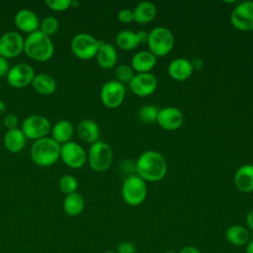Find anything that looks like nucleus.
I'll use <instances>...</instances> for the list:
<instances>
[{
    "label": "nucleus",
    "mask_w": 253,
    "mask_h": 253,
    "mask_svg": "<svg viewBox=\"0 0 253 253\" xmlns=\"http://www.w3.org/2000/svg\"><path fill=\"white\" fill-rule=\"evenodd\" d=\"M167 173V162L156 150L142 152L135 162V174L145 182H157Z\"/></svg>",
    "instance_id": "f257e3e1"
},
{
    "label": "nucleus",
    "mask_w": 253,
    "mask_h": 253,
    "mask_svg": "<svg viewBox=\"0 0 253 253\" xmlns=\"http://www.w3.org/2000/svg\"><path fill=\"white\" fill-rule=\"evenodd\" d=\"M24 52L33 60L47 61L53 56L54 44L50 37L38 30L29 34L25 39Z\"/></svg>",
    "instance_id": "f03ea898"
},
{
    "label": "nucleus",
    "mask_w": 253,
    "mask_h": 253,
    "mask_svg": "<svg viewBox=\"0 0 253 253\" xmlns=\"http://www.w3.org/2000/svg\"><path fill=\"white\" fill-rule=\"evenodd\" d=\"M60 147L52 137L45 136L35 140L31 147V158L35 164L41 167L53 165L60 158Z\"/></svg>",
    "instance_id": "7ed1b4c3"
},
{
    "label": "nucleus",
    "mask_w": 253,
    "mask_h": 253,
    "mask_svg": "<svg viewBox=\"0 0 253 253\" xmlns=\"http://www.w3.org/2000/svg\"><path fill=\"white\" fill-rule=\"evenodd\" d=\"M147 45L149 51L156 57L167 55L174 46V36L165 27H155L148 32Z\"/></svg>",
    "instance_id": "20e7f679"
},
{
    "label": "nucleus",
    "mask_w": 253,
    "mask_h": 253,
    "mask_svg": "<svg viewBox=\"0 0 253 253\" xmlns=\"http://www.w3.org/2000/svg\"><path fill=\"white\" fill-rule=\"evenodd\" d=\"M147 195L146 182L136 174L128 175L122 185L124 201L132 207L141 205Z\"/></svg>",
    "instance_id": "39448f33"
},
{
    "label": "nucleus",
    "mask_w": 253,
    "mask_h": 253,
    "mask_svg": "<svg viewBox=\"0 0 253 253\" xmlns=\"http://www.w3.org/2000/svg\"><path fill=\"white\" fill-rule=\"evenodd\" d=\"M87 161L90 168L96 172L108 170L113 162L111 146L102 140L92 143L87 152Z\"/></svg>",
    "instance_id": "423d86ee"
},
{
    "label": "nucleus",
    "mask_w": 253,
    "mask_h": 253,
    "mask_svg": "<svg viewBox=\"0 0 253 253\" xmlns=\"http://www.w3.org/2000/svg\"><path fill=\"white\" fill-rule=\"evenodd\" d=\"M100 42L87 33H79L72 38L70 47L76 57L88 60L96 56Z\"/></svg>",
    "instance_id": "0eeeda50"
},
{
    "label": "nucleus",
    "mask_w": 253,
    "mask_h": 253,
    "mask_svg": "<svg viewBox=\"0 0 253 253\" xmlns=\"http://www.w3.org/2000/svg\"><path fill=\"white\" fill-rule=\"evenodd\" d=\"M50 129L51 125L48 119L42 115H31L27 117L21 125V130L25 136L34 140L47 136Z\"/></svg>",
    "instance_id": "6e6552de"
},
{
    "label": "nucleus",
    "mask_w": 253,
    "mask_h": 253,
    "mask_svg": "<svg viewBox=\"0 0 253 253\" xmlns=\"http://www.w3.org/2000/svg\"><path fill=\"white\" fill-rule=\"evenodd\" d=\"M126 97L125 85L117 80L105 82L100 90V99L102 104L109 108L115 109L120 107Z\"/></svg>",
    "instance_id": "1a4fd4ad"
},
{
    "label": "nucleus",
    "mask_w": 253,
    "mask_h": 253,
    "mask_svg": "<svg viewBox=\"0 0 253 253\" xmlns=\"http://www.w3.org/2000/svg\"><path fill=\"white\" fill-rule=\"evenodd\" d=\"M60 159L69 168L78 169L87 162V152L79 143L68 141L60 147Z\"/></svg>",
    "instance_id": "9d476101"
},
{
    "label": "nucleus",
    "mask_w": 253,
    "mask_h": 253,
    "mask_svg": "<svg viewBox=\"0 0 253 253\" xmlns=\"http://www.w3.org/2000/svg\"><path fill=\"white\" fill-rule=\"evenodd\" d=\"M231 25L239 31L253 30V1H244L236 5L230 15Z\"/></svg>",
    "instance_id": "9b49d317"
},
{
    "label": "nucleus",
    "mask_w": 253,
    "mask_h": 253,
    "mask_svg": "<svg viewBox=\"0 0 253 253\" xmlns=\"http://www.w3.org/2000/svg\"><path fill=\"white\" fill-rule=\"evenodd\" d=\"M35 76V70L30 64L20 62L9 69L6 77L10 86L21 89L32 84Z\"/></svg>",
    "instance_id": "f8f14e48"
},
{
    "label": "nucleus",
    "mask_w": 253,
    "mask_h": 253,
    "mask_svg": "<svg viewBox=\"0 0 253 253\" xmlns=\"http://www.w3.org/2000/svg\"><path fill=\"white\" fill-rule=\"evenodd\" d=\"M25 39L18 32L10 31L0 37V56L14 58L24 51Z\"/></svg>",
    "instance_id": "ddd939ff"
},
{
    "label": "nucleus",
    "mask_w": 253,
    "mask_h": 253,
    "mask_svg": "<svg viewBox=\"0 0 253 253\" xmlns=\"http://www.w3.org/2000/svg\"><path fill=\"white\" fill-rule=\"evenodd\" d=\"M157 78L150 72L134 74L128 87L131 92L138 97H147L151 95L157 88Z\"/></svg>",
    "instance_id": "4468645a"
},
{
    "label": "nucleus",
    "mask_w": 253,
    "mask_h": 253,
    "mask_svg": "<svg viewBox=\"0 0 253 253\" xmlns=\"http://www.w3.org/2000/svg\"><path fill=\"white\" fill-rule=\"evenodd\" d=\"M156 123L165 130H176L183 124V114L175 107H165L159 110Z\"/></svg>",
    "instance_id": "2eb2a0df"
},
{
    "label": "nucleus",
    "mask_w": 253,
    "mask_h": 253,
    "mask_svg": "<svg viewBox=\"0 0 253 253\" xmlns=\"http://www.w3.org/2000/svg\"><path fill=\"white\" fill-rule=\"evenodd\" d=\"M14 23L18 30L29 35L39 30L41 22L35 12L30 9H22L16 13Z\"/></svg>",
    "instance_id": "dca6fc26"
},
{
    "label": "nucleus",
    "mask_w": 253,
    "mask_h": 253,
    "mask_svg": "<svg viewBox=\"0 0 253 253\" xmlns=\"http://www.w3.org/2000/svg\"><path fill=\"white\" fill-rule=\"evenodd\" d=\"M95 57L100 67L104 69H111L117 64L118 52L112 43L101 41Z\"/></svg>",
    "instance_id": "f3484780"
},
{
    "label": "nucleus",
    "mask_w": 253,
    "mask_h": 253,
    "mask_svg": "<svg viewBox=\"0 0 253 253\" xmlns=\"http://www.w3.org/2000/svg\"><path fill=\"white\" fill-rule=\"evenodd\" d=\"M233 182L238 191L242 193L253 192V164L241 165L234 174Z\"/></svg>",
    "instance_id": "a211bd4d"
},
{
    "label": "nucleus",
    "mask_w": 253,
    "mask_h": 253,
    "mask_svg": "<svg viewBox=\"0 0 253 253\" xmlns=\"http://www.w3.org/2000/svg\"><path fill=\"white\" fill-rule=\"evenodd\" d=\"M192 62L186 58L173 59L168 65V74L175 81H185L193 73Z\"/></svg>",
    "instance_id": "6ab92c4d"
},
{
    "label": "nucleus",
    "mask_w": 253,
    "mask_h": 253,
    "mask_svg": "<svg viewBox=\"0 0 253 253\" xmlns=\"http://www.w3.org/2000/svg\"><path fill=\"white\" fill-rule=\"evenodd\" d=\"M78 137L87 143H94L99 140L100 128L98 124L91 119H84L79 122L76 126Z\"/></svg>",
    "instance_id": "aec40b11"
},
{
    "label": "nucleus",
    "mask_w": 253,
    "mask_h": 253,
    "mask_svg": "<svg viewBox=\"0 0 253 253\" xmlns=\"http://www.w3.org/2000/svg\"><path fill=\"white\" fill-rule=\"evenodd\" d=\"M156 61L157 57L149 50H141L132 56L130 66L137 73H146L155 66Z\"/></svg>",
    "instance_id": "412c9836"
},
{
    "label": "nucleus",
    "mask_w": 253,
    "mask_h": 253,
    "mask_svg": "<svg viewBox=\"0 0 253 253\" xmlns=\"http://www.w3.org/2000/svg\"><path fill=\"white\" fill-rule=\"evenodd\" d=\"M51 137L60 145L71 141L74 133V126L68 120H59L51 126Z\"/></svg>",
    "instance_id": "4be33fe9"
},
{
    "label": "nucleus",
    "mask_w": 253,
    "mask_h": 253,
    "mask_svg": "<svg viewBox=\"0 0 253 253\" xmlns=\"http://www.w3.org/2000/svg\"><path fill=\"white\" fill-rule=\"evenodd\" d=\"M27 137L21 130V128L9 129L5 132L3 143L7 151L11 153H19L26 145Z\"/></svg>",
    "instance_id": "5701e85b"
},
{
    "label": "nucleus",
    "mask_w": 253,
    "mask_h": 253,
    "mask_svg": "<svg viewBox=\"0 0 253 253\" xmlns=\"http://www.w3.org/2000/svg\"><path fill=\"white\" fill-rule=\"evenodd\" d=\"M225 238L231 245L243 246L251 239V232L245 226L234 224L226 229Z\"/></svg>",
    "instance_id": "b1692460"
},
{
    "label": "nucleus",
    "mask_w": 253,
    "mask_h": 253,
    "mask_svg": "<svg viewBox=\"0 0 253 253\" xmlns=\"http://www.w3.org/2000/svg\"><path fill=\"white\" fill-rule=\"evenodd\" d=\"M133 12V21L137 24H146L151 22L155 16H156V7L153 3L144 1L138 3L134 9Z\"/></svg>",
    "instance_id": "393cba45"
},
{
    "label": "nucleus",
    "mask_w": 253,
    "mask_h": 253,
    "mask_svg": "<svg viewBox=\"0 0 253 253\" xmlns=\"http://www.w3.org/2000/svg\"><path fill=\"white\" fill-rule=\"evenodd\" d=\"M63 211L69 216H77L79 215L85 207V201L81 194L78 192L66 195L63 200Z\"/></svg>",
    "instance_id": "a878e982"
},
{
    "label": "nucleus",
    "mask_w": 253,
    "mask_h": 253,
    "mask_svg": "<svg viewBox=\"0 0 253 253\" xmlns=\"http://www.w3.org/2000/svg\"><path fill=\"white\" fill-rule=\"evenodd\" d=\"M32 85L41 95H50L56 90L55 79L46 73H40L35 76Z\"/></svg>",
    "instance_id": "bb28decb"
},
{
    "label": "nucleus",
    "mask_w": 253,
    "mask_h": 253,
    "mask_svg": "<svg viewBox=\"0 0 253 253\" xmlns=\"http://www.w3.org/2000/svg\"><path fill=\"white\" fill-rule=\"evenodd\" d=\"M116 44L123 50H132L138 45L135 32L131 30H123L116 36Z\"/></svg>",
    "instance_id": "cd10ccee"
},
{
    "label": "nucleus",
    "mask_w": 253,
    "mask_h": 253,
    "mask_svg": "<svg viewBox=\"0 0 253 253\" xmlns=\"http://www.w3.org/2000/svg\"><path fill=\"white\" fill-rule=\"evenodd\" d=\"M159 108L154 105H144L138 110V118L144 124L156 123Z\"/></svg>",
    "instance_id": "c85d7f7f"
},
{
    "label": "nucleus",
    "mask_w": 253,
    "mask_h": 253,
    "mask_svg": "<svg viewBox=\"0 0 253 253\" xmlns=\"http://www.w3.org/2000/svg\"><path fill=\"white\" fill-rule=\"evenodd\" d=\"M78 186H79L78 180L74 176L69 174L61 176L58 181L59 190L65 195H69L77 192Z\"/></svg>",
    "instance_id": "c756f323"
},
{
    "label": "nucleus",
    "mask_w": 253,
    "mask_h": 253,
    "mask_svg": "<svg viewBox=\"0 0 253 253\" xmlns=\"http://www.w3.org/2000/svg\"><path fill=\"white\" fill-rule=\"evenodd\" d=\"M115 76L117 78L116 80L119 81L120 83H122V84L127 83L128 84L134 76V71L130 65L122 63L116 67Z\"/></svg>",
    "instance_id": "7c9ffc66"
},
{
    "label": "nucleus",
    "mask_w": 253,
    "mask_h": 253,
    "mask_svg": "<svg viewBox=\"0 0 253 253\" xmlns=\"http://www.w3.org/2000/svg\"><path fill=\"white\" fill-rule=\"evenodd\" d=\"M58 28H59V23L57 19L52 16H46L40 23L39 30L42 32L44 35L51 37L57 33Z\"/></svg>",
    "instance_id": "2f4dec72"
},
{
    "label": "nucleus",
    "mask_w": 253,
    "mask_h": 253,
    "mask_svg": "<svg viewBox=\"0 0 253 253\" xmlns=\"http://www.w3.org/2000/svg\"><path fill=\"white\" fill-rule=\"evenodd\" d=\"M45 5L52 11L62 12L72 6L71 0H45Z\"/></svg>",
    "instance_id": "473e14b6"
},
{
    "label": "nucleus",
    "mask_w": 253,
    "mask_h": 253,
    "mask_svg": "<svg viewBox=\"0 0 253 253\" xmlns=\"http://www.w3.org/2000/svg\"><path fill=\"white\" fill-rule=\"evenodd\" d=\"M3 125L7 128V130L18 128L19 119L15 114H12V113L7 114L3 119Z\"/></svg>",
    "instance_id": "72a5a7b5"
},
{
    "label": "nucleus",
    "mask_w": 253,
    "mask_h": 253,
    "mask_svg": "<svg viewBox=\"0 0 253 253\" xmlns=\"http://www.w3.org/2000/svg\"><path fill=\"white\" fill-rule=\"evenodd\" d=\"M118 20L124 24H128V23L132 22L133 21L132 10L127 9V8H124V9L120 10L118 13Z\"/></svg>",
    "instance_id": "f704fd0d"
},
{
    "label": "nucleus",
    "mask_w": 253,
    "mask_h": 253,
    "mask_svg": "<svg viewBox=\"0 0 253 253\" xmlns=\"http://www.w3.org/2000/svg\"><path fill=\"white\" fill-rule=\"evenodd\" d=\"M135 246L129 241H122L119 243L117 248V253H135Z\"/></svg>",
    "instance_id": "c9c22d12"
},
{
    "label": "nucleus",
    "mask_w": 253,
    "mask_h": 253,
    "mask_svg": "<svg viewBox=\"0 0 253 253\" xmlns=\"http://www.w3.org/2000/svg\"><path fill=\"white\" fill-rule=\"evenodd\" d=\"M9 69H10V66H9L8 59L3 56H0V78L7 76Z\"/></svg>",
    "instance_id": "e433bc0d"
},
{
    "label": "nucleus",
    "mask_w": 253,
    "mask_h": 253,
    "mask_svg": "<svg viewBox=\"0 0 253 253\" xmlns=\"http://www.w3.org/2000/svg\"><path fill=\"white\" fill-rule=\"evenodd\" d=\"M136 34V38H137V42L138 44H143V43H147L148 41V33L144 30H140L135 32Z\"/></svg>",
    "instance_id": "4c0bfd02"
},
{
    "label": "nucleus",
    "mask_w": 253,
    "mask_h": 253,
    "mask_svg": "<svg viewBox=\"0 0 253 253\" xmlns=\"http://www.w3.org/2000/svg\"><path fill=\"white\" fill-rule=\"evenodd\" d=\"M246 225L248 230L253 232V209H251L246 215Z\"/></svg>",
    "instance_id": "58836bf2"
},
{
    "label": "nucleus",
    "mask_w": 253,
    "mask_h": 253,
    "mask_svg": "<svg viewBox=\"0 0 253 253\" xmlns=\"http://www.w3.org/2000/svg\"><path fill=\"white\" fill-rule=\"evenodd\" d=\"M178 253H201V252H200V250L196 246L189 245V246L183 247Z\"/></svg>",
    "instance_id": "ea45409f"
},
{
    "label": "nucleus",
    "mask_w": 253,
    "mask_h": 253,
    "mask_svg": "<svg viewBox=\"0 0 253 253\" xmlns=\"http://www.w3.org/2000/svg\"><path fill=\"white\" fill-rule=\"evenodd\" d=\"M245 252H246V253H253V238H251V239L248 241V243L246 244Z\"/></svg>",
    "instance_id": "a19ab883"
},
{
    "label": "nucleus",
    "mask_w": 253,
    "mask_h": 253,
    "mask_svg": "<svg viewBox=\"0 0 253 253\" xmlns=\"http://www.w3.org/2000/svg\"><path fill=\"white\" fill-rule=\"evenodd\" d=\"M5 112H6V105L2 100H0V117H2Z\"/></svg>",
    "instance_id": "79ce46f5"
},
{
    "label": "nucleus",
    "mask_w": 253,
    "mask_h": 253,
    "mask_svg": "<svg viewBox=\"0 0 253 253\" xmlns=\"http://www.w3.org/2000/svg\"><path fill=\"white\" fill-rule=\"evenodd\" d=\"M103 253H117V252H115V251H105Z\"/></svg>",
    "instance_id": "37998d69"
}]
</instances>
